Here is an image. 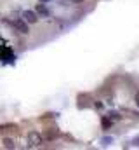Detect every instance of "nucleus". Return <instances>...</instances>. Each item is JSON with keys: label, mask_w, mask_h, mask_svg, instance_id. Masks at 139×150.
I'll list each match as a JSON object with an SVG mask.
<instances>
[{"label": "nucleus", "mask_w": 139, "mask_h": 150, "mask_svg": "<svg viewBox=\"0 0 139 150\" xmlns=\"http://www.w3.org/2000/svg\"><path fill=\"white\" fill-rule=\"evenodd\" d=\"M5 25H9L14 32L21 33V35H28L30 33V25L23 19V18H14V19H5Z\"/></svg>", "instance_id": "1"}, {"label": "nucleus", "mask_w": 139, "mask_h": 150, "mask_svg": "<svg viewBox=\"0 0 139 150\" xmlns=\"http://www.w3.org/2000/svg\"><path fill=\"white\" fill-rule=\"evenodd\" d=\"M26 142H28V145H26L28 149H38V147L44 145V136H42V133H38V131H30Z\"/></svg>", "instance_id": "2"}, {"label": "nucleus", "mask_w": 139, "mask_h": 150, "mask_svg": "<svg viewBox=\"0 0 139 150\" xmlns=\"http://www.w3.org/2000/svg\"><path fill=\"white\" fill-rule=\"evenodd\" d=\"M21 18H23L28 25H37V23H38V19H40V18H38V14H37L35 11H32V9H25V11L21 12Z\"/></svg>", "instance_id": "3"}, {"label": "nucleus", "mask_w": 139, "mask_h": 150, "mask_svg": "<svg viewBox=\"0 0 139 150\" xmlns=\"http://www.w3.org/2000/svg\"><path fill=\"white\" fill-rule=\"evenodd\" d=\"M35 12L38 14V18H49L51 16V11L47 9V5L45 4H37V7H35Z\"/></svg>", "instance_id": "4"}, {"label": "nucleus", "mask_w": 139, "mask_h": 150, "mask_svg": "<svg viewBox=\"0 0 139 150\" xmlns=\"http://www.w3.org/2000/svg\"><path fill=\"white\" fill-rule=\"evenodd\" d=\"M101 127H103L104 131H108V129L113 127V120H111L108 115H103V117H101Z\"/></svg>", "instance_id": "5"}, {"label": "nucleus", "mask_w": 139, "mask_h": 150, "mask_svg": "<svg viewBox=\"0 0 139 150\" xmlns=\"http://www.w3.org/2000/svg\"><path fill=\"white\" fill-rule=\"evenodd\" d=\"M2 147L12 150V149H16L18 145H16V140H14V138H4V140H2Z\"/></svg>", "instance_id": "6"}, {"label": "nucleus", "mask_w": 139, "mask_h": 150, "mask_svg": "<svg viewBox=\"0 0 139 150\" xmlns=\"http://www.w3.org/2000/svg\"><path fill=\"white\" fill-rule=\"evenodd\" d=\"M106 115H108V117H110V119L113 120V124H115V122H120V120H122V115H120V112H117V110H110V112L106 113Z\"/></svg>", "instance_id": "7"}, {"label": "nucleus", "mask_w": 139, "mask_h": 150, "mask_svg": "<svg viewBox=\"0 0 139 150\" xmlns=\"http://www.w3.org/2000/svg\"><path fill=\"white\" fill-rule=\"evenodd\" d=\"M111 143H113V138H111V136H104L103 140H101V145H103V147H110Z\"/></svg>", "instance_id": "8"}, {"label": "nucleus", "mask_w": 139, "mask_h": 150, "mask_svg": "<svg viewBox=\"0 0 139 150\" xmlns=\"http://www.w3.org/2000/svg\"><path fill=\"white\" fill-rule=\"evenodd\" d=\"M58 134H59L58 131H51V129H49V133H47V140H54V138H58Z\"/></svg>", "instance_id": "9"}, {"label": "nucleus", "mask_w": 139, "mask_h": 150, "mask_svg": "<svg viewBox=\"0 0 139 150\" xmlns=\"http://www.w3.org/2000/svg\"><path fill=\"white\" fill-rule=\"evenodd\" d=\"M94 108H96V110H103V103H101V101H96V103H94Z\"/></svg>", "instance_id": "10"}, {"label": "nucleus", "mask_w": 139, "mask_h": 150, "mask_svg": "<svg viewBox=\"0 0 139 150\" xmlns=\"http://www.w3.org/2000/svg\"><path fill=\"white\" fill-rule=\"evenodd\" d=\"M134 103H136V107H139V91L134 94Z\"/></svg>", "instance_id": "11"}, {"label": "nucleus", "mask_w": 139, "mask_h": 150, "mask_svg": "<svg viewBox=\"0 0 139 150\" xmlns=\"http://www.w3.org/2000/svg\"><path fill=\"white\" fill-rule=\"evenodd\" d=\"M132 147H139V136H136V138L132 140Z\"/></svg>", "instance_id": "12"}, {"label": "nucleus", "mask_w": 139, "mask_h": 150, "mask_svg": "<svg viewBox=\"0 0 139 150\" xmlns=\"http://www.w3.org/2000/svg\"><path fill=\"white\" fill-rule=\"evenodd\" d=\"M68 2H71V4H82L84 0H68Z\"/></svg>", "instance_id": "13"}, {"label": "nucleus", "mask_w": 139, "mask_h": 150, "mask_svg": "<svg viewBox=\"0 0 139 150\" xmlns=\"http://www.w3.org/2000/svg\"><path fill=\"white\" fill-rule=\"evenodd\" d=\"M42 4H47V2H52V0H40Z\"/></svg>", "instance_id": "14"}]
</instances>
